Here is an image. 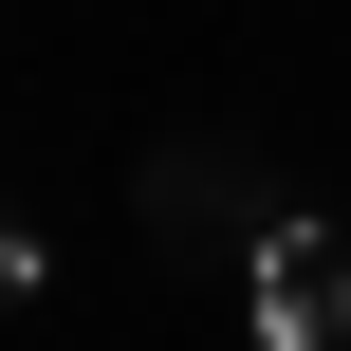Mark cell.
Masks as SVG:
<instances>
[{"label":"cell","mask_w":351,"mask_h":351,"mask_svg":"<svg viewBox=\"0 0 351 351\" xmlns=\"http://www.w3.org/2000/svg\"><path fill=\"white\" fill-rule=\"evenodd\" d=\"M241 315H259V351H351V241L333 222H259Z\"/></svg>","instance_id":"obj_1"}]
</instances>
